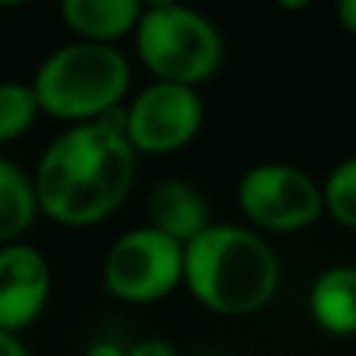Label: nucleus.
Listing matches in <instances>:
<instances>
[{
	"mask_svg": "<svg viewBox=\"0 0 356 356\" xmlns=\"http://www.w3.org/2000/svg\"><path fill=\"white\" fill-rule=\"evenodd\" d=\"M54 275L35 244H0V332L22 334L47 309Z\"/></svg>",
	"mask_w": 356,
	"mask_h": 356,
	"instance_id": "6e6552de",
	"label": "nucleus"
},
{
	"mask_svg": "<svg viewBox=\"0 0 356 356\" xmlns=\"http://www.w3.org/2000/svg\"><path fill=\"white\" fill-rule=\"evenodd\" d=\"M313 322L325 334H356V266H332L313 282L307 297Z\"/></svg>",
	"mask_w": 356,
	"mask_h": 356,
	"instance_id": "9b49d317",
	"label": "nucleus"
},
{
	"mask_svg": "<svg viewBox=\"0 0 356 356\" xmlns=\"http://www.w3.org/2000/svg\"><path fill=\"white\" fill-rule=\"evenodd\" d=\"M135 50L156 81L200 88L219 72L225 41L213 19L184 3L144 10L135 25Z\"/></svg>",
	"mask_w": 356,
	"mask_h": 356,
	"instance_id": "20e7f679",
	"label": "nucleus"
},
{
	"mask_svg": "<svg viewBox=\"0 0 356 356\" xmlns=\"http://www.w3.org/2000/svg\"><path fill=\"white\" fill-rule=\"evenodd\" d=\"M275 6L284 13H303L307 6H313V0H275Z\"/></svg>",
	"mask_w": 356,
	"mask_h": 356,
	"instance_id": "6ab92c4d",
	"label": "nucleus"
},
{
	"mask_svg": "<svg viewBox=\"0 0 356 356\" xmlns=\"http://www.w3.org/2000/svg\"><path fill=\"white\" fill-rule=\"evenodd\" d=\"M203 125V100L197 88L175 81H150L122 106V131L138 156H169L188 147Z\"/></svg>",
	"mask_w": 356,
	"mask_h": 356,
	"instance_id": "0eeeda50",
	"label": "nucleus"
},
{
	"mask_svg": "<svg viewBox=\"0 0 356 356\" xmlns=\"http://www.w3.org/2000/svg\"><path fill=\"white\" fill-rule=\"evenodd\" d=\"M150 225L178 244H188L209 225V203L191 181L166 178L150 194Z\"/></svg>",
	"mask_w": 356,
	"mask_h": 356,
	"instance_id": "9d476101",
	"label": "nucleus"
},
{
	"mask_svg": "<svg viewBox=\"0 0 356 356\" xmlns=\"http://www.w3.org/2000/svg\"><path fill=\"white\" fill-rule=\"evenodd\" d=\"M41 113L79 125L119 110L131 88V63L116 44L69 41L47 54L29 81Z\"/></svg>",
	"mask_w": 356,
	"mask_h": 356,
	"instance_id": "7ed1b4c3",
	"label": "nucleus"
},
{
	"mask_svg": "<svg viewBox=\"0 0 356 356\" xmlns=\"http://www.w3.org/2000/svg\"><path fill=\"white\" fill-rule=\"evenodd\" d=\"M234 197L247 225L269 234L303 232L325 213L322 184L288 163H259L247 169Z\"/></svg>",
	"mask_w": 356,
	"mask_h": 356,
	"instance_id": "423d86ee",
	"label": "nucleus"
},
{
	"mask_svg": "<svg viewBox=\"0 0 356 356\" xmlns=\"http://www.w3.org/2000/svg\"><path fill=\"white\" fill-rule=\"evenodd\" d=\"M282 282L272 244L250 225L209 222L184 244L181 284L203 309L228 319H244L272 303Z\"/></svg>",
	"mask_w": 356,
	"mask_h": 356,
	"instance_id": "f03ea898",
	"label": "nucleus"
},
{
	"mask_svg": "<svg viewBox=\"0 0 356 356\" xmlns=\"http://www.w3.org/2000/svg\"><path fill=\"white\" fill-rule=\"evenodd\" d=\"M322 200H325V213L338 225L356 232V156L341 160L328 172L322 181Z\"/></svg>",
	"mask_w": 356,
	"mask_h": 356,
	"instance_id": "4468645a",
	"label": "nucleus"
},
{
	"mask_svg": "<svg viewBox=\"0 0 356 356\" xmlns=\"http://www.w3.org/2000/svg\"><path fill=\"white\" fill-rule=\"evenodd\" d=\"M141 0H60V16L79 41L116 44L135 35Z\"/></svg>",
	"mask_w": 356,
	"mask_h": 356,
	"instance_id": "1a4fd4ad",
	"label": "nucleus"
},
{
	"mask_svg": "<svg viewBox=\"0 0 356 356\" xmlns=\"http://www.w3.org/2000/svg\"><path fill=\"white\" fill-rule=\"evenodd\" d=\"M41 116L31 85L22 81H0V144L22 138Z\"/></svg>",
	"mask_w": 356,
	"mask_h": 356,
	"instance_id": "ddd939ff",
	"label": "nucleus"
},
{
	"mask_svg": "<svg viewBox=\"0 0 356 356\" xmlns=\"http://www.w3.org/2000/svg\"><path fill=\"white\" fill-rule=\"evenodd\" d=\"M41 216L35 197V181L13 160L0 156V244L22 241V234Z\"/></svg>",
	"mask_w": 356,
	"mask_h": 356,
	"instance_id": "f8f14e48",
	"label": "nucleus"
},
{
	"mask_svg": "<svg viewBox=\"0 0 356 356\" xmlns=\"http://www.w3.org/2000/svg\"><path fill=\"white\" fill-rule=\"evenodd\" d=\"M172 3H181V0H141L144 10H160V6H172Z\"/></svg>",
	"mask_w": 356,
	"mask_h": 356,
	"instance_id": "aec40b11",
	"label": "nucleus"
},
{
	"mask_svg": "<svg viewBox=\"0 0 356 356\" xmlns=\"http://www.w3.org/2000/svg\"><path fill=\"white\" fill-rule=\"evenodd\" d=\"M184 244L144 225L119 234L104 259V284L122 303H156L181 284Z\"/></svg>",
	"mask_w": 356,
	"mask_h": 356,
	"instance_id": "39448f33",
	"label": "nucleus"
},
{
	"mask_svg": "<svg viewBox=\"0 0 356 356\" xmlns=\"http://www.w3.org/2000/svg\"><path fill=\"white\" fill-rule=\"evenodd\" d=\"M138 154L122 131V106L94 122L69 125L47 144L35 166L41 216L66 228L110 219L131 194Z\"/></svg>",
	"mask_w": 356,
	"mask_h": 356,
	"instance_id": "f257e3e1",
	"label": "nucleus"
},
{
	"mask_svg": "<svg viewBox=\"0 0 356 356\" xmlns=\"http://www.w3.org/2000/svg\"><path fill=\"white\" fill-rule=\"evenodd\" d=\"M334 16H338L341 29L356 38V0H338L334 3Z\"/></svg>",
	"mask_w": 356,
	"mask_h": 356,
	"instance_id": "dca6fc26",
	"label": "nucleus"
},
{
	"mask_svg": "<svg viewBox=\"0 0 356 356\" xmlns=\"http://www.w3.org/2000/svg\"><path fill=\"white\" fill-rule=\"evenodd\" d=\"M0 356H31V350L22 344V338L13 332H0Z\"/></svg>",
	"mask_w": 356,
	"mask_h": 356,
	"instance_id": "f3484780",
	"label": "nucleus"
},
{
	"mask_svg": "<svg viewBox=\"0 0 356 356\" xmlns=\"http://www.w3.org/2000/svg\"><path fill=\"white\" fill-rule=\"evenodd\" d=\"M22 3H29V0H0V6H22Z\"/></svg>",
	"mask_w": 356,
	"mask_h": 356,
	"instance_id": "412c9836",
	"label": "nucleus"
},
{
	"mask_svg": "<svg viewBox=\"0 0 356 356\" xmlns=\"http://www.w3.org/2000/svg\"><path fill=\"white\" fill-rule=\"evenodd\" d=\"M125 356H178L175 347L163 338H144L138 344L125 347Z\"/></svg>",
	"mask_w": 356,
	"mask_h": 356,
	"instance_id": "2eb2a0df",
	"label": "nucleus"
},
{
	"mask_svg": "<svg viewBox=\"0 0 356 356\" xmlns=\"http://www.w3.org/2000/svg\"><path fill=\"white\" fill-rule=\"evenodd\" d=\"M85 356H125V347H119L116 341H97L88 347Z\"/></svg>",
	"mask_w": 356,
	"mask_h": 356,
	"instance_id": "a211bd4d",
	"label": "nucleus"
}]
</instances>
